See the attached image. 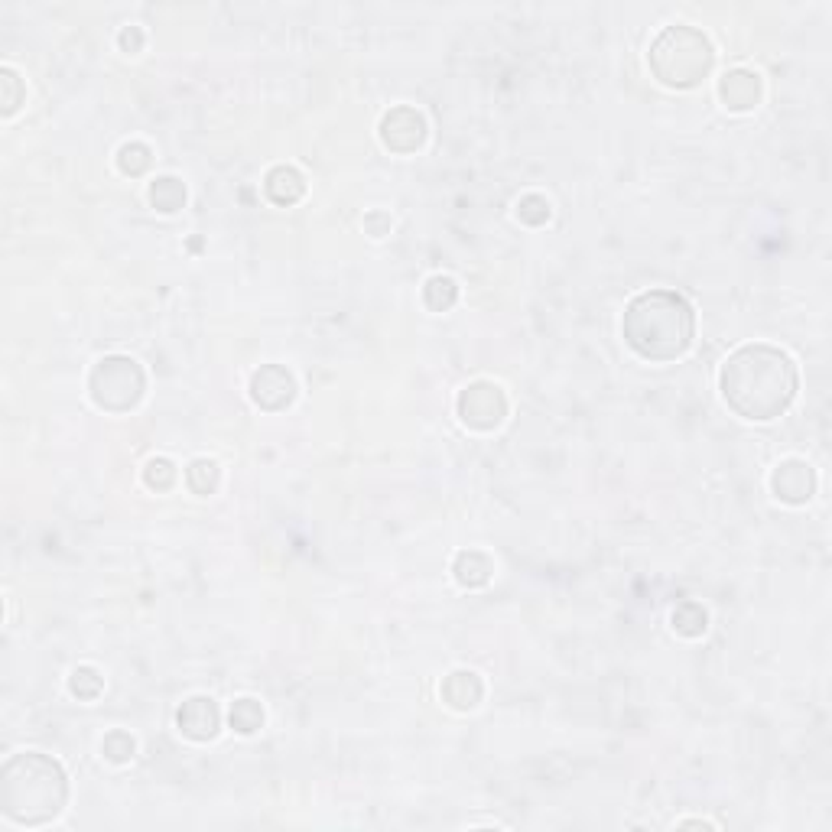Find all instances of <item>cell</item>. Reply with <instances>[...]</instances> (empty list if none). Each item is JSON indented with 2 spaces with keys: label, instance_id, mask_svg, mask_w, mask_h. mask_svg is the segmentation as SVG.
<instances>
[{
  "label": "cell",
  "instance_id": "1",
  "mask_svg": "<svg viewBox=\"0 0 832 832\" xmlns=\"http://www.w3.org/2000/svg\"><path fill=\"white\" fill-rule=\"evenodd\" d=\"M719 390L741 420L767 423L790 410L800 390V371L787 351L774 345H741L725 358Z\"/></svg>",
  "mask_w": 832,
  "mask_h": 832
},
{
  "label": "cell",
  "instance_id": "2",
  "mask_svg": "<svg viewBox=\"0 0 832 832\" xmlns=\"http://www.w3.org/2000/svg\"><path fill=\"white\" fill-rule=\"evenodd\" d=\"M621 335L637 358L676 361L696 338V309L683 293L654 286L624 306Z\"/></svg>",
  "mask_w": 832,
  "mask_h": 832
},
{
  "label": "cell",
  "instance_id": "3",
  "mask_svg": "<svg viewBox=\"0 0 832 832\" xmlns=\"http://www.w3.org/2000/svg\"><path fill=\"white\" fill-rule=\"evenodd\" d=\"M69 803L65 767L43 751H20L0 767V813L17 826H46Z\"/></svg>",
  "mask_w": 832,
  "mask_h": 832
},
{
  "label": "cell",
  "instance_id": "4",
  "mask_svg": "<svg viewBox=\"0 0 832 832\" xmlns=\"http://www.w3.org/2000/svg\"><path fill=\"white\" fill-rule=\"evenodd\" d=\"M647 59H650V72H654L660 85L696 88L712 72L715 49L702 30L676 23V26H663L657 33V39L650 43Z\"/></svg>",
  "mask_w": 832,
  "mask_h": 832
},
{
  "label": "cell",
  "instance_id": "5",
  "mask_svg": "<svg viewBox=\"0 0 832 832\" xmlns=\"http://www.w3.org/2000/svg\"><path fill=\"white\" fill-rule=\"evenodd\" d=\"M88 394L104 413H130L147 394V374L130 355H104L88 374Z\"/></svg>",
  "mask_w": 832,
  "mask_h": 832
},
{
  "label": "cell",
  "instance_id": "6",
  "mask_svg": "<svg viewBox=\"0 0 832 832\" xmlns=\"http://www.w3.org/2000/svg\"><path fill=\"white\" fill-rule=\"evenodd\" d=\"M455 410H459V420L468 429L491 433L507 420V394L494 381H475L459 394Z\"/></svg>",
  "mask_w": 832,
  "mask_h": 832
},
{
  "label": "cell",
  "instance_id": "7",
  "mask_svg": "<svg viewBox=\"0 0 832 832\" xmlns=\"http://www.w3.org/2000/svg\"><path fill=\"white\" fill-rule=\"evenodd\" d=\"M377 134H381V143L390 153L407 156V153H416L423 147L429 127H426V117L416 108H410V104H397V108H390L381 117Z\"/></svg>",
  "mask_w": 832,
  "mask_h": 832
},
{
  "label": "cell",
  "instance_id": "8",
  "mask_svg": "<svg viewBox=\"0 0 832 832\" xmlns=\"http://www.w3.org/2000/svg\"><path fill=\"white\" fill-rule=\"evenodd\" d=\"M251 400L267 413L286 410L296 400V377L283 364H260L251 374Z\"/></svg>",
  "mask_w": 832,
  "mask_h": 832
},
{
  "label": "cell",
  "instance_id": "9",
  "mask_svg": "<svg viewBox=\"0 0 832 832\" xmlns=\"http://www.w3.org/2000/svg\"><path fill=\"white\" fill-rule=\"evenodd\" d=\"M771 491H774L777 501L793 504V507L813 501V494H816V472H813V465L803 462V459L780 462L771 472Z\"/></svg>",
  "mask_w": 832,
  "mask_h": 832
},
{
  "label": "cell",
  "instance_id": "10",
  "mask_svg": "<svg viewBox=\"0 0 832 832\" xmlns=\"http://www.w3.org/2000/svg\"><path fill=\"white\" fill-rule=\"evenodd\" d=\"M179 732L189 741H212L221 732V709L212 696H192L176 712Z\"/></svg>",
  "mask_w": 832,
  "mask_h": 832
},
{
  "label": "cell",
  "instance_id": "11",
  "mask_svg": "<svg viewBox=\"0 0 832 832\" xmlns=\"http://www.w3.org/2000/svg\"><path fill=\"white\" fill-rule=\"evenodd\" d=\"M719 98L728 111L735 114H745L754 111L764 98V82L758 72L751 69H732L719 78Z\"/></svg>",
  "mask_w": 832,
  "mask_h": 832
},
{
  "label": "cell",
  "instance_id": "12",
  "mask_svg": "<svg viewBox=\"0 0 832 832\" xmlns=\"http://www.w3.org/2000/svg\"><path fill=\"white\" fill-rule=\"evenodd\" d=\"M439 693L449 709L472 712L481 702V696H485V683H481V676L475 670H452L446 680H442Z\"/></svg>",
  "mask_w": 832,
  "mask_h": 832
},
{
  "label": "cell",
  "instance_id": "13",
  "mask_svg": "<svg viewBox=\"0 0 832 832\" xmlns=\"http://www.w3.org/2000/svg\"><path fill=\"white\" fill-rule=\"evenodd\" d=\"M264 192L273 205H296L306 195V179L296 166H273L264 179Z\"/></svg>",
  "mask_w": 832,
  "mask_h": 832
},
{
  "label": "cell",
  "instance_id": "14",
  "mask_svg": "<svg viewBox=\"0 0 832 832\" xmlns=\"http://www.w3.org/2000/svg\"><path fill=\"white\" fill-rule=\"evenodd\" d=\"M491 572H494L491 556H485L481 550H462L452 563V576L462 589H481V585H488Z\"/></svg>",
  "mask_w": 832,
  "mask_h": 832
},
{
  "label": "cell",
  "instance_id": "15",
  "mask_svg": "<svg viewBox=\"0 0 832 832\" xmlns=\"http://www.w3.org/2000/svg\"><path fill=\"white\" fill-rule=\"evenodd\" d=\"M147 199L156 212L163 215H173L179 212L182 205H186V182L176 179V176H156L147 189Z\"/></svg>",
  "mask_w": 832,
  "mask_h": 832
},
{
  "label": "cell",
  "instance_id": "16",
  "mask_svg": "<svg viewBox=\"0 0 832 832\" xmlns=\"http://www.w3.org/2000/svg\"><path fill=\"white\" fill-rule=\"evenodd\" d=\"M670 624H673V631L680 634V637H702V634H706V628H709V615H706V608H702L699 602L686 598V602H680V605L673 608Z\"/></svg>",
  "mask_w": 832,
  "mask_h": 832
},
{
  "label": "cell",
  "instance_id": "17",
  "mask_svg": "<svg viewBox=\"0 0 832 832\" xmlns=\"http://www.w3.org/2000/svg\"><path fill=\"white\" fill-rule=\"evenodd\" d=\"M423 303L429 312H449L455 303H459V283L446 273H436V277H429L423 286Z\"/></svg>",
  "mask_w": 832,
  "mask_h": 832
},
{
  "label": "cell",
  "instance_id": "18",
  "mask_svg": "<svg viewBox=\"0 0 832 832\" xmlns=\"http://www.w3.org/2000/svg\"><path fill=\"white\" fill-rule=\"evenodd\" d=\"M186 485L192 494H202V498H208V494H215L218 485H221V468L218 462L212 459H195L189 462L186 468Z\"/></svg>",
  "mask_w": 832,
  "mask_h": 832
},
{
  "label": "cell",
  "instance_id": "19",
  "mask_svg": "<svg viewBox=\"0 0 832 832\" xmlns=\"http://www.w3.org/2000/svg\"><path fill=\"white\" fill-rule=\"evenodd\" d=\"M153 166V150L147 147V143H140V140H130L124 143L121 150H117V169H121L124 176H143L147 169Z\"/></svg>",
  "mask_w": 832,
  "mask_h": 832
},
{
  "label": "cell",
  "instance_id": "20",
  "mask_svg": "<svg viewBox=\"0 0 832 832\" xmlns=\"http://www.w3.org/2000/svg\"><path fill=\"white\" fill-rule=\"evenodd\" d=\"M228 722L238 735H254L264 725V706L257 699H238L228 712Z\"/></svg>",
  "mask_w": 832,
  "mask_h": 832
},
{
  "label": "cell",
  "instance_id": "21",
  "mask_svg": "<svg viewBox=\"0 0 832 832\" xmlns=\"http://www.w3.org/2000/svg\"><path fill=\"white\" fill-rule=\"evenodd\" d=\"M176 478H179V468L169 462L166 455H156V459H150L147 465H143V485H147L150 491H156V494L173 488Z\"/></svg>",
  "mask_w": 832,
  "mask_h": 832
},
{
  "label": "cell",
  "instance_id": "22",
  "mask_svg": "<svg viewBox=\"0 0 832 832\" xmlns=\"http://www.w3.org/2000/svg\"><path fill=\"white\" fill-rule=\"evenodd\" d=\"M517 218L524 221V225H530V228H540V225H546V221H550V215H553V208H550V202H546V195H540V192H527V195H520L517 199Z\"/></svg>",
  "mask_w": 832,
  "mask_h": 832
},
{
  "label": "cell",
  "instance_id": "23",
  "mask_svg": "<svg viewBox=\"0 0 832 832\" xmlns=\"http://www.w3.org/2000/svg\"><path fill=\"white\" fill-rule=\"evenodd\" d=\"M134 751H137L134 735L121 732V728H114V732H108V735H104V741H101V754L111 764H127L130 758H134Z\"/></svg>",
  "mask_w": 832,
  "mask_h": 832
},
{
  "label": "cell",
  "instance_id": "24",
  "mask_svg": "<svg viewBox=\"0 0 832 832\" xmlns=\"http://www.w3.org/2000/svg\"><path fill=\"white\" fill-rule=\"evenodd\" d=\"M101 689H104V680H101V673L95 667L72 670V676H69V693L72 696H78V699H98Z\"/></svg>",
  "mask_w": 832,
  "mask_h": 832
},
{
  "label": "cell",
  "instance_id": "25",
  "mask_svg": "<svg viewBox=\"0 0 832 832\" xmlns=\"http://www.w3.org/2000/svg\"><path fill=\"white\" fill-rule=\"evenodd\" d=\"M0 88H4V98H0V111H4V117L10 114H17V108L23 104V82H20V75L10 69V65H4L0 69Z\"/></svg>",
  "mask_w": 832,
  "mask_h": 832
},
{
  "label": "cell",
  "instance_id": "26",
  "mask_svg": "<svg viewBox=\"0 0 832 832\" xmlns=\"http://www.w3.org/2000/svg\"><path fill=\"white\" fill-rule=\"evenodd\" d=\"M143 30L140 26H124L121 33H117V46H121V52H130V56H134V52H140L143 49Z\"/></svg>",
  "mask_w": 832,
  "mask_h": 832
},
{
  "label": "cell",
  "instance_id": "27",
  "mask_svg": "<svg viewBox=\"0 0 832 832\" xmlns=\"http://www.w3.org/2000/svg\"><path fill=\"white\" fill-rule=\"evenodd\" d=\"M364 231L371 234V238H384L390 231V215L387 212H368L364 215Z\"/></svg>",
  "mask_w": 832,
  "mask_h": 832
},
{
  "label": "cell",
  "instance_id": "28",
  "mask_svg": "<svg viewBox=\"0 0 832 832\" xmlns=\"http://www.w3.org/2000/svg\"><path fill=\"white\" fill-rule=\"evenodd\" d=\"M680 826H706V829H712V823H706V819H686V823H680Z\"/></svg>",
  "mask_w": 832,
  "mask_h": 832
}]
</instances>
